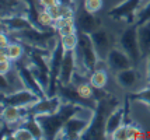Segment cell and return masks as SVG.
Wrapping results in <instances>:
<instances>
[{"label": "cell", "instance_id": "13", "mask_svg": "<svg viewBox=\"0 0 150 140\" xmlns=\"http://www.w3.org/2000/svg\"><path fill=\"white\" fill-rule=\"evenodd\" d=\"M30 28H37L34 25L28 17L21 15H10V17H1V31H8V32H18L23 30H30Z\"/></svg>", "mask_w": 150, "mask_h": 140}, {"label": "cell", "instance_id": "33", "mask_svg": "<svg viewBox=\"0 0 150 140\" xmlns=\"http://www.w3.org/2000/svg\"><path fill=\"white\" fill-rule=\"evenodd\" d=\"M46 10H48V13L53 17V20H55V21L59 20V18H62V3L53 4V6L48 7Z\"/></svg>", "mask_w": 150, "mask_h": 140}, {"label": "cell", "instance_id": "22", "mask_svg": "<svg viewBox=\"0 0 150 140\" xmlns=\"http://www.w3.org/2000/svg\"><path fill=\"white\" fill-rule=\"evenodd\" d=\"M108 81V76H107V72L105 70H101V69H96L94 72H91V76H90V84H91L96 90H103Z\"/></svg>", "mask_w": 150, "mask_h": 140}, {"label": "cell", "instance_id": "23", "mask_svg": "<svg viewBox=\"0 0 150 140\" xmlns=\"http://www.w3.org/2000/svg\"><path fill=\"white\" fill-rule=\"evenodd\" d=\"M76 88H77V93L81 98H84L87 101H98L97 97H96V93H94L96 88L90 84V81L88 83H80L76 86Z\"/></svg>", "mask_w": 150, "mask_h": 140}, {"label": "cell", "instance_id": "30", "mask_svg": "<svg viewBox=\"0 0 150 140\" xmlns=\"http://www.w3.org/2000/svg\"><path fill=\"white\" fill-rule=\"evenodd\" d=\"M11 70V59L7 56L6 51H0V74H7Z\"/></svg>", "mask_w": 150, "mask_h": 140}, {"label": "cell", "instance_id": "3", "mask_svg": "<svg viewBox=\"0 0 150 140\" xmlns=\"http://www.w3.org/2000/svg\"><path fill=\"white\" fill-rule=\"evenodd\" d=\"M74 53H76V59H77V66L80 65L86 72L96 70L100 58H98L96 48L93 45L91 37L88 34L79 32V44L77 48L74 49Z\"/></svg>", "mask_w": 150, "mask_h": 140}, {"label": "cell", "instance_id": "17", "mask_svg": "<svg viewBox=\"0 0 150 140\" xmlns=\"http://www.w3.org/2000/svg\"><path fill=\"white\" fill-rule=\"evenodd\" d=\"M124 116H125V109L124 107H118L114 112L108 116L107 119V125H105V133H107V137L111 139L112 133L119 129V127L124 125Z\"/></svg>", "mask_w": 150, "mask_h": 140}, {"label": "cell", "instance_id": "35", "mask_svg": "<svg viewBox=\"0 0 150 140\" xmlns=\"http://www.w3.org/2000/svg\"><path fill=\"white\" fill-rule=\"evenodd\" d=\"M8 45H10V41L7 38L6 31H1V35H0V48H1V51H4Z\"/></svg>", "mask_w": 150, "mask_h": 140}, {"label": "cell", "instance_id": "1", "mask_svg": "<svg viewBox=\"0 0 150 140\" xmlns=\"http://www.w3.org/2000/svg\"><path fill=\"white\" fill-rule=\"evenodd\" d=\"M84 108L86 107L73 104V102H63L56 112L37 115L35 118L39 122V125L42 126V130H44V139H58L59 133L62 132L66 122L72 116L80 113Z\"/></svg>", "mask_w": 150, "mask_h": 140}, {"label": "cell", "instance_id": "19", "mask_svg": "<svg viewBox=\"0 0 150 140\" xmlns=\"http://www.w3.org/2000/svg\"><path fill=\"white\" fill-rule=\"evenodd\" d=\"M53 28L56 30V34H58L60 38L66 37V35H70L73 32H77L74 18H67V17H62V18L56 20Z\"/></svg>", "mask_w": 150, "mask_h": 140}, {"label": "cell", "instance_id": "5", "mask_svg": "<svg viewBox=\"0 0 150 140\" xmlns=\"http://www.w3.org/2000/svg\"><path fill=\"white\" fill-rule=\"evenodd\" d=\"M86 109V108H84ZM83 109V111H84ZM81 111V112H83ZM81 112L72 116L70 119L66 122V125L63 126L62 132L59 133L58 139H81V134L86 132V129L90 125L93 115L88 116H83Z\"/></svg>", "mask_w": 150, "mask_h": 140}, {"label": "cell", "instance_id": "8", "mask_svg": "<svg viewBox=\"0 0 150 140\" xmlns=\"http://www.w3.org/2000/svg\"><path fill=\"white\" fill-rule=\"evenodd\" d=\"M17 76H18L20 81H21V86H24L25 88L31 90L33 93H35L38 97L44 98L46 97V91L44 90V87L39 84V81L37 80V77L34 76L33 70L30 69L28 65H24V63H20L17 60Z\"/></svg>", "mask_w": 150, "mask_h": 140}, {"label": "cell", "instance_id": "34", "mask_svg": "<svg viewBox=\"0 0 150 140\" xmlns=\"http://www.w3.org/2000/svg\"><path fill=\"white\" fill-rule=\"evenodd\" d=\"M111 139H114V140H126V126L122 125L119 129H117V130L112 133Z\"/></svg>", "mask_w": 150, "mask_h": 140}, {"label": "cell", "instance_id": "38", "mask_svg": "<svg viewBox=\"0 0 150 140\" xmlns=\"http://www.w3.org/2000/svg\"><path fill=\"white\" fill-rule=\"evenodd\" d=\"M65 1H67V4H70V3H72L73 0H65Z\"/></svg>", "mask_w": 150, "mask_h": 140}, {"label": "cell", "instance_id": "20", "mask_svg": "<svg viewBox=\"0 0 150 140\" xmlns=\"http://www.w3.org/2000/svg\"><path fill=\"white\" fill-rule=\"evenodd\" d=\"M137 38H139L142 55L147 56L150 53V23H146L143 25L137 27Z\"/></svg>", "mask_w": 150, "mask_h": 140}, {"label": "cell", "instance_id": "10", "mask_svg": "<svg viewBox=\"0 0 150 140\" xmlns=\"http://www.w3.org/2000/svg\"><path fill=\"white\" fill-rule=\"evenodd\" d=\"M90 37H91L93 45L96 48V52H97L100 60H104L105 62L108 53L111 52V49L114 48L112 46V35H110L105 30L98 28L97 31L90 34Z\"/></svg>", "mask_w": 150, "mask_h": 140}, {"label": "cell", "instance_id": "2", "mask_svg": "<svg viewBox=\"0 0 150 140\" xmlns=\"http://www.w3.org/2000/svg\"><path fill=\"white\" fill-rule=\"evenodd\" d=\"M118 107H119L118 100L111 95H104L103 98H100L97 107L94 109L93 118L90 120V125L86 129L84 133L81 134V139H105L107 137V133H105L107 119Z\"/></svg>", "mask_w": 150, "mask_h": 140}, {"label": "cell", "instance_id": "27", "mask_svg": "<svg viewBox=\"0 0 150 140\" xmlns=\"http://www.w3.org/2000/svg\"><path fill=\"white\" fill-rule=\"evenodd\" d=\"M60 42L65 48V51H74L79 44V32H73L70 35H66L60 38Z\"/></svg>", "mask_w": 150, "mask_h": 140}, {"label": "cell", "instance_id": "4", "mask_svg": "<svg viewBox=\"0 0 150 140\" xmlns=\"http://www.w3.org/2000/svg\"><path fill=\"white\" fill-rule=\"evenodd\" d=\"M119 48L128 55L133 62V66H137L142 59V51L139 45V38H137V25L133 24L128 27L119 37Z\"/></svg>", "mask_w": 150, "mask_h": 140}, {"label": "cell", "instance_id": "11", "mask_svg": "<svg viewBox=\"0 0 150 140\" xmlns=\"http://www.w3.org/2000/svg\"><path fill=\"white\" fill-rule=\"evenodd\" d=\"M77 70V59L74 51H66L62 62V69L59 74V86L60 84H70L73 80V76Z\"/></svg>", "mask_w": 150, "mask_h": 140}, {"label": "cell", "instance_id": "21", "mask_svg": "<svg viewBox=\"0 0 150 140\" xmlns=\"http://www.w3.org/2000/svg\"><path fill=\"white\" fill-rule=\"evenodd\" d=\"M21 126L27 127V129L33 133L34 139H44V130H42V126L39 125V122L37 120L35 116H27V119L23 122Z\"/></svg>", "mask_w": 150, "mask_h": 140}, {"label": "cell", "instance_id": "28", "mask_svg": "<svg viewBox=\"0 0 150 140\" xmlns=\"http://www.w3.org/2000/svg\"><path fill=\"white\" fill-rule=\"evenodd\" d=\"M146 23H150V1L137 11L136 20H135V24H136L137 27L143 25V24H146Z\"/></svg>", "mask_w": 150, "mask_h": 140}, {"label": "cell", "instance_id": "18", "mask_svg": "<svg viewBox=\"0 0 150 140\" xmlns=\"http://www.w3.org/2000/svg\"><path fill=\"white\" fill-rule=\"evenodd\" d=\"M117 83L119 87L122 88H132V87L136 84L137 81V72L135 67H129V69H125V70H121V72H117Z\"/></svg>", "mask_w": 150, "mask_h": 140}, {"label": "cell", "instance_id": "29", "mask_svg": "<svg viewBox=\"0 0 150 140\" xmlns=\"http://www.w3.org/2000/svg\"><path fill=\"white\" fill-rule=\"evenodd\" d=\"M126 126V140H137L143 139V132L142 129L135 125V123H128Z\"/></svg>", "mask_w": 150, "mask_h": 140}, {"label": "cell", "instance_id": "26", "mask_svg": "<svg viewBox=\"0 0 150 140\" xmlns=\"http://www.w3.org/2000/svg\"><path fill=\"white\" fill-rule=\"evenodd\" d=\"M128 100L129 101H137V102H142L146 104L147 107H150V87L143 88L137 93H133L131 95H128Z\"/></svg>", "mask_w": 150, "mask_h": 140}, {"label": "cell", "instance_id": "24", "mask_svg": "<svg viewBox=\"0 0 150 140\" xmlns=\"http://www.w3.org/2000/svg\"><path fill=\"white\" fill-rule=\"evenodd\" d=\"M24 48H25V45H24V44H18V42H10V45H8L4 51H6L7 56H8L10 59L14 60V62H17V60H20V58L24 55Z\"/></svg>", "mask_w": 150, "mask_h": 140}, {"label": "cell", "instance_id": "37", "mask_svg": "<svg viewBox=\"0 0 150 140\" xmlns=\"http://www.w3.org/2000/svg\"><path fill=\"white\" fill-rule=\"evenodd\" d=\"M147 74H149V84H150V53L147 55Z\"/></svg>", "mask_w": 150, "mask_h": 140}, {"label": "cell", "instance_id": "15", "mask_svg": "<svg viewBox=\"0 0 150 140\" xmlns=\"http://www.w3.org/2000/svg\"><path fill=\"white\" fill-rule=\"evenodd\" d=\"M28 13V3L25 0H1V17L21 15Z\"/></svg>", "mask_w": 150, "mask_h": 140}, {"label": "cell", "instance_id": "32", "mask_svg": "<svg viewBox=\"0 0 150 140\" xmlns=\"http://www.w3.org/2000/svg\"><path fill=\"white\" fill-rule=\"evenodd\" d=\"M83 7L88 13H97L103 7V0H84L83 1Z\"/></svg>", "mask_w": 150, "mask_h": 140}, {"label": "cell", "instance_id": "14", "mask_svg": "<svg viewBox=\"0 0 150 140\" xmlns=\"http://www.w3.org/2000/svg\"><path fill=\"white\" fill-rule=\"evenodd\" d=\"M76 28L79 32H84V34H93L94 31H97L100 25H101V20L97 18L94 13H88L87 10L81 11V13L76 15Z\"/></svg>", "mask_w": 150, "mask_h": 140}, {"label": "cell", "instance_id": "9", "mask_svg": "<svg viewBox=\"0 0 150 140\" xmlns=\"http://www.w3.org/2000/svg\"><path fill=\"white\" fill-rule=\"evenodd\" d=\"M62 98L58 95L53 97H44L38 102H35L34 105L25 108L27 116H37V115H44V113H53L56 112L60 105H62Z\"/></svg>", "mask_w": 150, "mask_h": 140}, {"label": "cell", "instance_id": "31", "mask_svg": "<svg viewBox=\"0 0 150 140\" xmlns=\"http://www.w3.org/2000/svg\"><path fill=\"white\" fill-rule=\"evenodd\" d=\"M13 139L14 140H33L34 136L27 127L21 126V127H17L13 132Z\"/></svg>", "mask_w": 150, "mask_h": 140}, {"label": "cell", "instance_id": "12", "mask_svg": "<svg viewBox=\"0 0 150 140\" xmlns=\"http://www.w3.org/2000/svg\"><path fill=\"white\" fill-rule=\"evenodd\" d=\"M107 65L110 69H112L114 72H121V70H125V69H129V67L133 66V62L132 59L125 53L124 51L119 48H112L111 52L107 56Z\"/></svg>", "mask_w": 150, "mask_h": 140}, {"label": "cell", "instance_id": "25", "mask_svg": "<svg viewBox=\"0 0 150 140\" xmlns=\"http://www.w3.org/2000/svg\"><path fill=\"white\" fill-rule=\"evenodd\" d=\"M38 25L41 30H46L49 27H53L55 25V20L51 14L48 13L46 8H42L39 10V15H38Z\"/></svg>", "mask_w": 150, "mask_h": 140}, {"label": "cell", "instance_id": "36", "mask_svg": "<svg viewBox=\"0 0 150 140\" xmlns=\"http://www.w3.org/2000/svg\"><path fill=\"white\" fill-rule=\"evenodd\" d=\"M39 6L42 7V8H48V7L53 6V4H58L60 3V0H38Z\"/></svg>", "mask_w": 150, "mask_h": 140}, {"label": "cell", "instance_id": "16", "mask_svg": "<svg viewBox=\"0 0 150 140\" xmlns=\"http://www.w3.org/2000/svg\"><path fill=\"white\" fill-rule=\"evenodd\" d=\"M23 118H27L25 108H18L14 105H1V120L4 123L14 125Z\"/></svg>", "mask_w": 150, "mask_h": 140}, {"label": "cell", "instance_id": "6", "mask_svg": "<svg viewBox=\"0 0 150 140\" xmlns=\"http://www.w3.org/2000/svg\"><path fill=\"white\" fill-rule=\"evenodd\" d=\"M41 97L28 88H18L10 94H1V105H14L18 108H28L38 102Z\"/></svg>", "mask_w": 150, "mask_h": 140}, {"label": "cell", "instance_id": "7", "mask_svg": "<svg viewBox=\"0 0 150 140\" xmlns=\"http://www.w3.org/2000/svg\"><path fill=\"white\" fill-rule=\"evenodd\" d=\"M140 1L142 0H124L108 11V17L112 20H125L128 24H132L137 14Z\"/></svg>", "mask_w": 150, "mask_h": 140}]
</instances>
